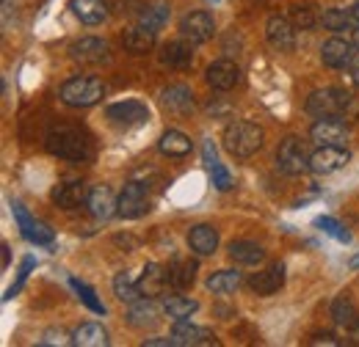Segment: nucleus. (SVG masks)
<instances>
[{"label": "nucleus", "instance_id": "f257e3e1", "mask_svg": "<svg viewBox=\"0 0 359 347\" xmlns=\"http://www.w3.org/2000/svg\"><path fill=\"white\" fill-rule=\"evenodd\" d=\"M307 113L320 119V116H340V119H357L359 99L343 88H318L307 97Z\"/></svg>", "mask_w": 359, "mask_h": 347}, {"label": "nucleus", "instance_id": "f03ea898", "mask_svg": "<svg viewBox=\"0 0 359 347\" xmlns=\"http://www.w3.org/2000/svg\"><path fill=\"white\" fill-rule=\"evenodd\" d=\"M263 127H257L255 122H246V119H235L224 127L222 135V143L232 157H252L260 146H263Z\"/></svg>", "mask_w": 359, "mask_h": 347}, {"label": "nucleus", "instance_id": "7ed1b4c3", "mask_svg": "<svg viewBox=\"0 0 359 347\" xmlns=\"http://www.w3.org/2000/svg\"><path fill=\"white\" fill-rule=\"evenodd\" d=\"M47 152L61 157V160L83 163L91 157V143L89 138L75 127H53L47 135Z\"/></svg>", "mask_w": 359, "mask_h": 347}, {"label": "nucleus", "instance_id": "20e7f679", "mask_svg": "<svg viewBox=\"0 0 359 347\" xmlns=\"http://www.w3.org/2000/svg\"><path fill=\"white\" fill-rule=\"evenodd\" d=\"M105 86L97 80V78H72L61 86V102L69 105V108H91L102 99Z\"/></svg>", "mask_w": 359, "mask_h": 347}, {"label": "nucleus", "instance_id": "39448f33", "mask_svg": "<svg viewBox=\"0 0 359 347\" xmlns=\"http://www.w3.org/2000/svg\"><path fill=\"white\" fill-rule=\"evenodd\" d=\"M276 166H279V171L287 174V176H299V174H304L310 169V157H307V152H304V146H302L299 138L287 135L279 143V149H276Z\"/></svg>", "mask_w": 359, "mask_h": 347}, {"label": "nucleus", "instance_id": "423d86ee", "mask_svg": "<svg viewBox=\"0 0 359 347\" xmlns=\"http://www.w3.org/2000/svg\"><path fill=\"white\" fill-rule=\"evenodd\" d=\"M149 213V187L141 182H128L125 190L119 193V204H116V215L119 218H141Z\"/></svg>", "mask_w": 359, "mask_h": 347}, {"label": "nucleus", "instance_id": "0eeeda50", "mask_svg": "<svg viewBox=\"0 0 359 347\" xmlns=\"http://www.w3.org/2000/svg\"><path fill=\"white\" fill-rule=\"evenodd\" d=\"M11 213H14V220H17L22 237H25L28 243H34V246H50V243H53V229H47L45 223H39L20 201L11 204Z\"/></svg>", "mask_w": 359, "mask_h": 347}, {"label": "nucleus", "instance_id": "6e6552de", "mask_svg": "<svg viewBox=\"0 0 359 347\" xmlns=\"http://www.w3.org/2000/svg\"><path fill=\"white\" fill-rule=\"evenodd\" d=\"M180 34L185 39H191L194 44L210 42L213 34H216V22H213V14L208 11H191L180 20Z\"/></svg>", "mask_w": 359, "mask_h": 347}, {"label": "nucleus", "instance_id": "1a4fd4ad", "mask_svg": "<svg viewBox=\"0 0 359 347\" xmlns=\"http://www.w3.org/2000/svg\"><path fill=\"white\" fill-rule=\"evenodd\" d=\"M346 163H348V149H346V146L323 143V146H318L313 155H310V171L323 174V176L340 171Z\"/></svg>", "mask_w": 359, "mask_h": 347}, {"label": "nucleus", "instance_id": "9d476101", "mask_svg": "<svg viewBox=\"0 0 359 347\" xmlns=\"http://www.w3.org/2000/svg\"><path fill=\"white\" fill-rule=\"evenodd\" d=\"M310 138H313L318 146L323 143H332V146H343L348 141V127L340 116H320L310 127Z\"/></svg>", "mask_w": 359, "mask_h": 347}, {"label": "nucleus", "instance_id": "9b49d317", "mask_svg": "<svg viewBox=\"0 0 359 347\" xmlns=\"http://www.w3.org/2000/svg\"><path fill=\"white\" fill-rule=\"evenodd\" d=\"M266 39L273 50L279 52H293L296 47V25L279 14H271L269 22H266Z\"/></svg>", "mask_w": 359, "mask_h": 347}, {"label": "nucleus", "instance_id": "f8f14e48", "mask_svg": "<svg viewBox=\"0 0 359 347\" xmlns=\"http://www.w3.org/2000/svg\"><path fill=\"white\" fill-rule=\"evenodd\" d=\"M354 52H357V44L354 42L340 39V36H332V39H326L323 47H320V61L329 69H346L351 64Z\"/></svg>", "mask_w": 359, "mask_h": 347}, {"label": "nucleus", "instance_id": "ddd939ff", "mask_svg": "<svg viewBox=\"0 0 359 347\" xmlns=\"http://www.w3.org/2000/svg\"><path fill=\"white\" fill-rule=\"evenodd\" d=\"M108 52H111L108 42L97 39V36H83V39L69 44V58L78 64H102V61H108Z\"/></svg>", "mask_w": 359, "mask_h": 347}, {"label": "nucleus", "instance_id": "4468645a", "mask_svg": "<svg viewBox=\"0 0 359 347\" xmlns=\"http://www.w3.org/2000/svg\"><path fill=\"white\" fill-rule=\"evenodd\" d=\"M108 119L114 125H122V127H133V125H144L149 122V108L138 99H125V102H114L108 108Z\"/></svg>", "mask_w": 359, "mask_h": 347}, {"label": "nucleus", "instance_id": "2eb2a0df", "mask_svg": "<svg viewBox=\"0 0 359 347\" xmlns=\"http://www.w3.org/2000/svg\"><path fill=\"white\" fill-rule=\"evenodd\" d=\"M205 80H208V86L216 88V91H229V88L238 86V80H241V69H238L235 61L219 58V61H213V64L208 66Z\"/></svg>", "mask_w": 359, "mask_h": 347}, {"label": "nucleus", "instance_id": "dca6fc26", "mask_svg": "<svg viewBox=\"0 0 359 347\" xmlns=\"http://www.w3.org/2000/svg\"><path fill=\"white\" fill-rule=\"evenodd\" d=\"M282 284H285V264H279V262L266 267V270H260V273H255L249 278V290L255 295H260V298H269L273 292H279Z\"/></svg>", "mask_w": 359, "mask_h": 347}, {"label": "nucleus", "instance_id": "f3484780", "mask_svg": "<svg viewBox=\"0 0 359 347\" xmlns=\"http://www.w3.org/2000/svg\"><path fill=\"white\" fill-rule=\"evenodd\" d=\"M172 342L177 347H199V345H216V337L208 328L191 325L188 320H177L175 331H172Z\"/></svg>", "mask_w": 359, "mask_h": 347}, {"label": "nucleus", "instance_id": "a211bd4d", "mask_svg": "<svg viewBox=\"0 0 359 347\" xmlns=\"http://www.w3.org/2000/svg\"><path fill=\"white\" fill-rule=\"evenodd\" d=\"M188 248H191L196 257H210V254H216V248H219V232H216L210 223H196V226L188 232Z\"/></svg>", "mask_w": 359, "mask_h": 347}, {"label": "nucleus", "instance_id": "6ab92c4d", "mask_svg": "<svg viewBox=\"0 0 359 347\" xmlns=\"http://www.w3.org/2000/svg\"><path fill=\"white\" fill-rule=\"evenodd\" d=\"M161 61L172 69H188L194 64V42L185 36L180 42H169L161 52Z\"/></svg>", "mask_w": 359, "mask_h": 347}, {"label": "nucleus", "instance_id": "aec40b11", "mask_svg": "<svg viewBox=\"0 0 359 347\" xmlns=\"http://www.w3.org/2000/svg\"><path fill=\"white\" fill-rule=\"evenodd\" d=\"M161 311H163V306H158L152 298H141V301L130 304L128 323H130L133 328H152V325L161 320Z\"/></svg>", "mask_w": 359, "mask_h": 347}, {"label": "nucleus", "instance_id": "412c9836", "mask_svg": "<svg viewBox=\"0 0 359 347\" xmlns=\"http://www.w3.org/2000/svg\"><path fill=\"white\" fill-rule=\"evenodd\" d=\"M69 8L83 25H100L108 20V3L105 0H69Z\"/></svg>", "mask_w": 359, "mask_h": 347}, {"label": "nucleus", "instance_id": "4be33fe9", "mask_svg": "<svg viewBox=\"0 0 359 347\" xmlns=\"http://www.w3.org/2000/svg\"><path fill=\"white\" fill-rule=\"evenodd\" d=\"M86 199H89V190H86L83 182H61V185L53 187V201L61 210H72Z\"/></svg>", "mask_w": 359, "mask_h": 347}, {"label": "nucleus", "instance_id": "5701e85b", "mask_svg": "<svg viewBox=\"0 0 359 347\" xmlns=\"http://www.w3.org/2000/svg\"><path fill=\"white\" fill-rule=\"evenodd\" d=\"M86 204H89V210H91V215H94V218H100V220H108V218L116 213V204H119V199H114L111 187L100 185V187H91V190H89V199H86Z\"/></svg>", "mask_w": 359, "mask_h": 347}, {"label": "nucleus", "instance_id": "b1692460", "mask_svg": "<svg viewBox=\"0 0 359 347\" xmlns=\"http://www.w3.org/2000/svg\"><path fill=\"white\" fill-rule=\"evenodd\" d=\"M161 102L172 113H191L194 111V94L185 86H166L161 91Z\"/></svg>", "mask_w": 359, "mask_h": 347}, {"label": "nucleus", "instance_id": "393cba45", "mask_svg": "<svg viewBox=\"0 0 359 347\" xmlns=\"http://www.w3.org/2000/svg\"><path fill=\"white\" fill-rule=\"evenodd\" d=\"M229 260L235 262V264L255 267V264H260V262L266 260V251L257 243H252V240H235V243H229Z\"/></svg>", "mask_w": 359, "mask_h": 347}, {"label": "nucleus", "instance_id": "a878e982", "mask_svg": "<svg viewBox=\"0 0 359 347\" xmlns=\"http://www.w3.org/2000/svg\"><path fill=\"white\" fill-rule=\"evenodd\" d=\"M166 284H169V276L163 273V267H161L158 262H149V264L144 267V276L138 278V287H141L144 298H155V295H161Z\"/></svg>", "mask_w": 359, "mask_h": 347}, {"label": "nucleus", "instance_id": "bb28decb", "mask_svg": "<svg viewBox=\"0 0 359 347\" xmlns=\"http://www.w3.org/2000/svg\"><path fill=\"white\" fill-rule=\"evenodd\" d=\"M158 149H161V155H166V157H185L194 146H191V138H188L185 132L166 130L161 135V141H158Z\"/></svg>", "mask_w": 359, "mask_h": 347}, {"label": "nucleus", "instance_id": "cd10ccee", "mask_svg": "<svg viewBox=\"0 0 359 347\" xmlns=\"http://www.w3.org/2000/svg\"><path fill=\"white\" fill-rule=\"evenodd\" d=\"M108 342H111L108 339V331L102 325H97V323H83L72 334V345H81V347H105Z\"/></svg>", "mask_w": 359, "mask_h": 347}, {"label": "nucleus", "instance_id": "c85d7f7f", "mask_svg": "<svg viewBox=\"0 0 359 347\" xmlns=\"http://www.w3.org/2000/svg\"><path fill=\"white\" fill-rule=\"evenodd\" d=\"M169 17H172V8L166 6V3H152V6H141V11H138V25H144V28H149V31H161L166 22H169Z\"/></svg>", "mask_w": 359, "mask_h": 347}, {"label": "nucleus", "instance_id": "c756f323", "mask_svg": "<svg viewBox=\"0 0 359 347\" xmlns=\"http://www.w3.org/2000/svg\"><path fill=\"white\" fill-rule=\"evenodd\" d=\"M166 276H169V284H172V287H177V290H188V287L194 284V278H196V262L175 260L172 262V267L166 270Z\"/></svg>", "mask_w": 359, "mask_h": 347}, {"label": "nucleus", "instance_id": "7c9ffc66", "mask_svg": "<svg viewBox=\"0 0 359 347\" xmlns=\"http://www.w3.org/2000/svg\"><path fill=\"white\" fill-rule=\"evenodd\" d=\"M152 47H155V31H149V28H144V25H138V28L125 34V50L133 52V55H144V52H149Z\"/></svg>", "mask_w": 359, "mask_h": 347}, {"label": "nucleus", "instance_id": "2f4dec72", "mask_svg": "<svg viewBox=\"0 0 359 347\" xmlns=\"http://www.w3.org/2000/svg\"><path fill=\"white\" fill-rule=\"evenodd\" d=\"M241 287V273L238 270H216L210 278H208V290L216 292V295H229Z\"/></svg>", "mask_w": 359, "mask_h": 347}, {"label": "nucleus", "instance_id": "473e14b6", "mask_svg": "<svg viewBox=\"0 0 359 347\" xmlns=\"http://www.w3.org/2000/svg\"><path fill=\"white\" fill-rule=\"evenodd\" d=\"M320 22H323L326 31H337V34L340 31H351L357 25L354 11H346V8H326L323 17H320Z\"/></svg>", "mask_w": 359, "mask_h": 347}, {"label": "nucleus", "instance_id": "72a5a7b5", "mask_svg": "<svg viewBox=\"0 0 359 347\" xmlns=\"http://www.w3.org/2000/svg\"><path fill=\"white\" fill-rule=\"evenodd\" d=\"M114 295H116L122 304H135V301L144 298L138 281L130 278V273H116V278H114Z\"/></svg>", "mask_w": 359, "mask_h": 347}, {"label": "nucleus", "instance_id": "f704fd0d", "mask_svg": "<svg viewBox=\"0 0 359 347\" xmlns=\"http://www.w3.org/2000/svg\"><path fill=\"white\" fill-rule=\"evenodd\" d=\"M332 317H334V323H340V325L351 328V325H354V323L359 320L354 301H351L348 295H340V298H334V301H332Z\"/></svg>", "mask_w": 359, "mask_h": 347}, {"label": "nucleus", "instance_id": "c9c22d12", "mask_svg": "<svg viewBox=\"0 0 359 347\" xmlns=\"http://www.w3.org/2000/svg\"><path fill=\"white\" fill-rule=\"evenodd\" d=\"M196 309H199V301L182 298V295H172V298L163 301V311H166L169 317H175V320H188Z\"/></svg>", "mask_w": 359, "mask_h": 347}, {"label": "nucleus", "instance_id": "e433bc0d", "mask_svg": "<svg viewBox=\"0 0 359 347\" xmlns=\"http://www.w3.org/2000/svg\"><path fill=\"white\" fill-rule=\"evenodd\" d=\"M69 284H72V290L78 292V298L89 306L94 314H105V306H102V301L94 295V290H91L89 284H83V281H78V278H69Z\"/></svg>", "mask_w": 359, "mask_h": 347}, {"label": "nucleus", "instance_id": "4c0bfd02", "mask_svg": "<svg viewBox=\"0 0 359 347\" xmlns=\"http://www.w3.org/2000/svg\"><path fill=\"white\" fill-rule=\"evenodd\" d=\"M315 226L320 229V232H326V234H332L334 240H340V243H351V234L343 229V223H337L334 218L329 215H320L318 220H315Z\"/></svg>", "mask_w": 359, "mask_h": 347}, {"label": "nucleus", "instance_id": "58836bf2", "mask_svg": "<svg viewBox=\"0 0 359 347\" xmlns=\"http://www.w3.org/2000/svg\"><path fill=\"white\" fill-rule=\"evenodd\" d=\"M290 22H293L296 28H302V31H310L315 22H318L313 6H293V8H290Z\"/></svg>", "mask_w": 359, "mask_h": 347}, {"label": "nucleus", "instance_id": "ea45409f", "mask_svg": "<svg viewBox=\"0 0 359 347\" xmlns=\"http://www.w3.org/2000/svg\"><path fill=\"white\" fill-rule=\"evenodd\" d=\"M34 264H36V260H34V257H25L22 267H20V276H17V284H14V287H8V292L3 295L6 301H11V298H14L17 292H20V287L25 284V278H28V273H31V267H34Z\"/></svg>", "mask_w": 359, "mask_h": 347}, {"label": "nucleus", "instance_id": "a19ab883", "mask_svg": "<svg viewBox=\"0 0 359 347\" xmlns=\"http://www.w3.org/2000/svg\"><path fill=\"white\" fill-rule=\"evenodd\" d=\"M210 176H213V185L219 187V190H229L235 182H232V174L226 171L222 163H216L213 169H210Z\"/></svg>", "mask_w": 359, "mask_h": 347}, {"label": "nucleus", "instance_id": "79ce46f5", "mask_svg": "<svg viewBox=\"0 0 359 347\" xmlns=\"http://www.w3.org/2000/svg\"><path fill=\"white\" fill-rule=\"evenodd\" d=\"M202 157H205V166H208V169H213V166L219 163V155H216L213 141H205V146H202Z\"/></svg>", "mask_w": 359, "mask_h": 347}, {"label": "nucleus", "instance_id": "37998d69", "mask_svg": "<svg viewBox=\"0 0 359 347\" xmlns=\"http://www.w3.org/2000/svg\"><path fill=\"white\" fill-rule=\"evenodd\" d=\"M346 69H348V75H351V83L359 86V50L354 52V58H351V64H348Z\"/></svg>", "mask_w": 359, "mask_h": 347}, {"label": "nucleus", "instance_id": "c03bdc74", "mask_svg": "<svg viewBox=\"0 0 359 347\" xmlns=\"http://www.w3.org/2000/svg\"><path fill=\"white\" fill-rule=\"evenodd\" d=\"M55 342L61 345V342H64V334H61V331H58V334H55V331H47L45 339H42V345H55Z\"/></svg>", "mask_w": 359, "mask_h": 347}, {"label": "nucleus", "instance_id": "a18cd8bd", "mask_svg": "<svg viewBox=\"0 0 359 347\" xmlns=\"http://www.w3.org/2000/svg\"><path fill=\"white\" fill-rule=\"evenodd\" d=\"M144 345L147 347H172L175 342H172V339H161V337H155V339H144Z\"/></svg>", "mask_w": 359, "mask_h": 347}, {"label": "nucleus", "instance_id": "49530a36", "mask_svg": "<svg viewBox=\"0 0 359 347\" xmlns=\"http://www.w3.org/2000/svg\"><path fill=\"white\" fill-rule=\"evenodd\" d=\"M320 342H323V345H337V339H334V337H329V334H326V337H318V339H313V345H320Z\"/></svg>", "mask_w": 359, "mask_h": 347}, {"label": "nucleus", "instance_id": "de8ad7c7", "mask_svg": "<svg viewBox=\"0 0 359 347\" xmlns=\"http://www.w3.org/2000/svg\"><path fill=\"white\" fill-rule=\"evenodd\" d=\"M0 251H3V267H8V264H11V251H8V246L3 243V248H0Z\"/></svg>", "mask_w": 359, "mask_h": 347}, {"label": "nucleus", "instance_id": "09e8293b", "mask_svg": "<svg viewBox=\"0 0 359 347\" xmlns=\"http://www.w3.org/2000/svg\"><path fill=\"white\" fill-rule=\"evenodd\" d=\"M348 267H351V270H359V254H357V257H351V260H348Z\"/></svg>", "mask_w": 359, "mask_h": 347}, {"label": "nucleus", "instance_id": "8fccbe9b", "mask_svg": "<svg viewBox=\"0 0 359 347\" xmlns=\"http://www.w3.org/2000/svg\"><path fill=\"white\" fill-rule=\"evenodd\" d=\"M351 11H354V20H357V25H359V0L351 6Z\"/></svg>", "mask_w": 359, "mask_h": 347}, {"label": "nucleus", "instance_id": "3c124183", "mask_svg": "<svg viewBox=\"0 0 359 347\" xmlns=\"http://www.w3.org/2000/svg\"><path fill=\"white\" fill-rule=\"evenodd\" d=\"M351 334H354V337H357V339H359V320H357V323H354V325H351Z\"/></svg>", "mask_w": 359, "mask_h": 347}, {"label": "nucleus", "instance_id": "603ef678", "mask_svg": "<svg viewBox=\"0 0 359 347\" xmlns=\"http://www.w3.org/2000/svg\"><path fill=\"white\" fill-rule=\"evenodd\" d=\"M213 3H219V0H213Z\"/></svg>", "mask_w": 359, "mask_h": 347}]
</instances>
